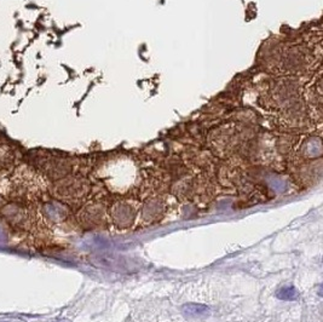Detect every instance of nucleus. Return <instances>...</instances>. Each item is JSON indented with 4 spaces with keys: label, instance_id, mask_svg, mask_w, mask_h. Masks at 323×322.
<instances>
[{
    "label": "nucleus",
    "instance_id": "1",
    "mask_svg": "<svg viewBox=\"0 0 323 322\" xmlns=\"http://www.w3.org/2000/svg\"><path fill=\"white\" fill-rule=\"evenodd\" d=\"M182 310L185 315L191 316V318L205 316V315H207V313L210 311L206 305H203V304H196V303L185 304V305H183Z\"/></svg>",
    "mask_w": 323,
    "mask_h": 322
},
{
    "label": "nucleus",
    "instance_id": "2",
    "mask_svg": "<svg viewBox=\"0 0 323 322\" xmlns=\"http://www.w3.org/2000/svg\"><path fill=\"white\" fill-rule=\"evenodd\" d=\"M276 296L282 301H293L298 297V292L294 287H285L277 292Z\"/></svg>",
    "mask_w": 323,
    "mask_h": 322
}]
</instances>
